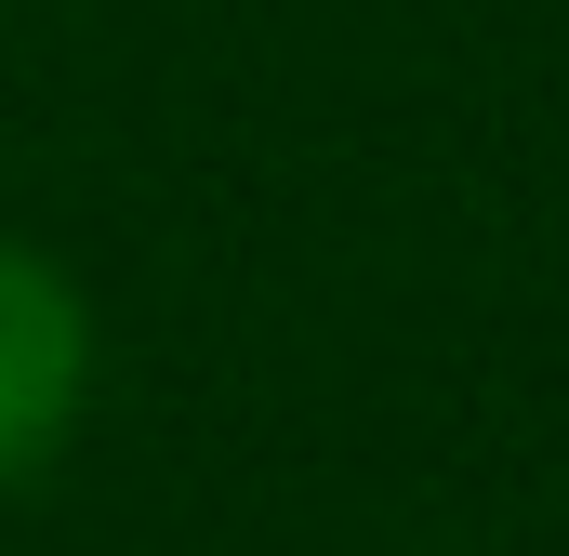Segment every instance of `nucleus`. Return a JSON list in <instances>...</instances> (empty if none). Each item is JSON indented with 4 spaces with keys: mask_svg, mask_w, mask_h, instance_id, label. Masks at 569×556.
Here are the masks:
<instances>
[{
    "mask_svg": "<svg viewBox=\"0 0 569 556\" xmlns=\"http://www.w3.org/2000/svg\"><path fill=\"white\" fill-rule=\"evenodd\" d=\"M93 398V305L40 239H0V490H27Z\"/></svg>",
    "mask_w": 569,
    "mask_h": 556,
    "instance_id": "1",
    "label": "nucleus"
}]
</instances>
